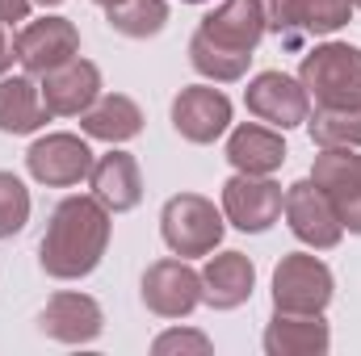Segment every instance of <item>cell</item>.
<instances>
[{
    "label": "cell",
    "mask_w": 361,
    "mask_h": 356,
    "mask_svg": "<svg viewBox=\"0 0 361 356\" xmlns=\"http://www.w3.org/2000/svg\"><path fill=\"white\" fill-rule=\"evenodd\" d=\"M231 126V101L227 92L214 89V84H189V89L177 92L173 101V130H177L185 143H214L223 139Z\"/></svg>",
    "instance_id": "cell-12"
},
{
    "label": "cell",
    "mask_w": 361,
    "mask_h": 356,
    "mask_svg": "<svg viewBox=\"0 0 361 356\" xmlns=\"http://www.w3.org/2000/svg\"><path fill=\"white\" fill-rule=\"evenodd\" d=\"M298 84L315 105L361 109V46L324 42L298 63Z\"/></svg>",
    "instance_id": "cell-2"
},
{
    "label": "cell",
    "mask_w": 361,
    "mask_h": 356,
    "mask_svg": "<svg viewBox=\"0 0 361 356\" xmlns=\"http://www.w3.org/2000/svg\"><path fill=\"white\" fill-rule=\"evenodd\" d=\"M139 293H143V306L152 314H160V319H185L202 302V272H193V268L185 265V256L180 260H156L143 272Z\"/></svg>",
    "instance_id": "cell-11"
},
{
    "label": "cell",
    "mask_w": 361,
    "mask_h": 356,
    "mask_svg": "<svg viewBox=\"0 0 361 356\" xmlns=\"http://www.w3.org/2000/svg\"><path fill=\"white\" fill-rule=\"evenodd\" d=\"M30 222V189L13 172H0V239H13Z\"/></svg>",
    "instance_id": "cell-26"
},
{
    "label": "cell",
    "mask_w": 361,
    "mask_h": 356,
    "mask_svg": "<svg viewBox=\"0 0 361 356\" xmlns=\"http://www.w3.org/2000/svg\"><path fill=\"white\" fill-rule=\"evenodd\" d=\"M281 205H286V193H281V184L269 180V177L235 172V177L223 184V214H227V222L240 227L244 235L269 231L273 222L281 218Z\"/></svg>",
    "instance_id": "cell-8"
},
{
    "label": "cell",
    "mask_w": 361,
    "mask_h": 356,
    "mask_svg": "<svg viewBox=\"0 0 361 356\" xmlns=\"http://www.w3.org/2000/svg\"><path fill=\"white\" fill-rule=\"evenodd\" d=\"M55 117L30 76H0V134H34Z\"/></svg>",
    "instance_id": "cell-20"
},
{
    "label": "cell",
    "mask_w": 361,
    "mask_h": 356,
    "mask_svg": "<svg viewBox=\"0 0 361 356\" xmlns=\"http://www.w3.org/2000/svg\"><path fill=\"white\" fill-rule=\"evenodd\" d=\"M281 210H286V222H290L294 239L307 243V248H315V252H328V248H336L345 239V227H341L332 201L324 197V189L311 177L294 180L286 189V205Z\"/></svg>",
    "instance_id": "cell-6"
},
{
    "label": "cell",
    "mask_w": 361,
    "mask_h": 356,
    "mask_svg": "<svg viewBox=\"0 0 361 356\" xmlns=\"http://www.w3.org/2000/svg\"><path fill=\"white\" fill-rule=\"evenodd\" d=\"M30 4L34 0H0V25H17L30 17Z\"/></svg>",
    "instance_id": "cell-29"
},
{
    "label": "cell",
    "mask_w": 361,
    "mask_h": 356,
    "mask_svg": "<svg viewBox=\"0 0 361 356\" xmlns=\"http://www.w3.org/2000/svg\"><path fill=\"white\" fill-rule=\"evenodd\" d=\"M257 289V268L244 252H219L202 268V302L210 310H235L252 298Z\"/></svg>",
    "instance_id": "cell-17"
},
{
    "label": "cell",
    "mask_w": 361,
    "mask_h": 356,
    "mask_svg": "<svg viewBox=\"0 0 361 356\" xmlns=\"http://www.w3.org/2000/svg\"><path fill=\"white\" fill-rule=\"evenodd\" d=\"M109 248V210L97 197H63L38 243V265L55 281H80Z\"/></svg>",
    "instance_id": "cell-1"
},
{
    "label": "cell",
    "mask_w": 361,
    "mask_h": 356,
    "mask_svg": "<svg viewBox=\"0 0 361 356\" xmlns=\"http://www.w3.org/2000/svg\"><path fill=\"white\" fill-rule=\"evenodd\" d=\"M13 46H17V63L30 76H47L80 55V30L68 17H38V21L21 25Z\"/></svg>",
    "instance_id": "cell-7"
},
{
    "label": "cell",
    "mask_w": 361,
    "mask_h": 356,
    "mask_svg": "<svg viewBox=\"0 0 361 356\" xmlns=\"http://www.w3.org/2000/svg\"><path fill=\"white\" fill-rule=\"evenodd\" d=\"M332 289V268L311 252H290L273 268V310H324Z\"/></svg>",
    "instance_id": "cell-4"
},
{
    "label": "cell",
    "mask_w": 361,
    "mask_h": 356,
    "mask_svg": "<svg viewBox=\"0 0 361 356\" xmlns=\"http://www.w3.org/2000/svg\"><path fill=\"white\" fill-rule=\"evenodd\" d=\"M244 105L257 122H269L273 130H294V126H307V113H311V96L307 89L286 76V72H261L257 80H248L244 89Z\"/></svg>",
    "instance_id": "cell-9"
},
{
    "label": "cell",
    "mask_w": 361,
    "mask_h": 356,
    "mask_svg": "<svg viewBox=\"0 0 361 356\" xmlns=\"http://www.w3.org/2000/svg\"><path fill=\"white\" fill-rule=\"evenodd\" d=\"M311 180L332 201L341 227L361 235V147H324V155H315Z\"/></svg>",
    "instance_id": "cell-5"
},
{
    "label": "cell",
    "mask_w": 361,
    "mask_h": 356,
    "mask_svg": "<svg viewBox=\"0 0 361 356\" xmlns=\"http://www.w3.org/2000/svg\"><path fill=\"white\" fill-rule=\"evenodd\" d=\"M92 164L97 160H92L89 143L80 134H47L25 151L30 177L38 184H47V189H72V184L89 180Z\"/></svg>",
    "instance_id": "cell-10"
},
{
    "label": "cell",
    "mask_w": 361,
    "mask_h": 356,
    "mask_svg": "<svg viewBox=\"0 0 361 356\" xmlns=\"http://www.w3.org/2000/svg\"><path fill=\"white\" fill-rule=\"evenodd\" d=\"M92 4H101V8H109V4H118V0H92Z\"/></svg>",
    "instance_id": "cell-31"
},
{
    "label": "cell",
    "mask_w": 361,
    "mask_h": 356,
    "mask_svg": "<svg viewBox=\"0 0 361 356\" xmlns=\"http://www.w3.org/2000/svg\"><path fill=\"white\" fill-rule=\"evenodd\" d=\"M34 4H47V8H51V4H63V0H34Z\"/></svg>",
    "instance_id": "cell-32"
},
{
    "label": "cell",
    "mask_w": 361,
    "mask_h": 356,
    "mask_svg": "<svg viewBox=\"0 0 361 356\" xmlns=\"http://www.w3.org/2000/svg\"><path fill=\"white\" fill-rule=\"evenodd\" d=\"M180 4H206V0H180Z\"/></svg>",
    "instance_id": "cell-33"
},
{
    "label": "cell",
    "mask_w": 361,
    "mask_h": 356,
    "mask_svg": "<svg viewBox=\"0 0 361 356\" xmlns=\"http://www.w3.org/2000/svg\"><path fill=\"white\" fill-rule=\"evenodd\" d=\"M38 89H42V101H47V109L55 117H80L92 101L101 96V72H97V63L76 55L63 68L47 72Z\"/></svg>",
    "instance_id": "cell-16"
},
{
    "label": "cell",
    "mask_w": 361,
    "mask_h": 356,
    "mask_svg": "<svg viewBox=\"0 0 361 356\" xmlns=\"http://www.w3.org/2000/svg\"><path fill=\"white\" fill-rule=\"evenodd\" d=\"M160 235L173 256H210L223 243V214L202 193H177L160 210Z\"/></svg>",
    "instance_id": "cell-3"
},
{
    "label": "cell",
    "mask_w": 361,
    "mask_h": 356,
    "mask_svg": "<svg viewBox=\"0 0 361 356\" xmlns=\"http://www.w3.org/2000/svg\"><path fill=\"white\" fill-rule=\"evenodd\" d=\"M210 348H214V344H210V336H202V331H164V336H156V344H152L156 356H173V352L206 356Z\"/></svg>",
    "instance_id": "cell-28"
},
{
    "label": "cell",
    "mask_w": 361,
    "mask_h": 356,
    "mask_svg": "<svg viewBox=\"0 0 361 356\" xmlns=\"http://www.w3.org/2000/svg\"><path fill=\"white\" fill-rule=\"evenodd\" d=\"M328 348H332V331L324 323V310H273L265 327L269 356H324Z\"/></svg>",
    "instance_id": "cell-14"
},
{
    "label": "cell",
    "mask_w": 361,
    "mask_h": 356,
    "mask_svg": "<svg viewBox=\"0 0 361 356\" xmlns=\"http://www.w3.org/2000/svg\"><path fill=\"white\" fill-rule=\"evenodd\" d=\"M197 34L206 42H214L219 51H231V55H248L252 59V51L265 38V17H261L257 0H223L214 13L202 17Z\"/></svg>",
    "instance_id": "cell-13"
},
{
    "label": "cell",
    "mask_w": 361,
    "mask_h": 356,
    "mask_svg": "<svg viewBox=\"0 0 361 356\" xmlns=\"http://www.w3.org/2000/svg\"><path fill=\"white\" fill-rule=\"evenodd\" d=\"M101 327H105V314L89 293H55L38 314V331L59 344H92Z\"/></svg>",
    "instance_id": "cell-15"
},
{
    "label": "cell",
    "mask_w": 361,
    "mask_h": 356,
    "mask_svg": "<svg viewBox=\"0 0 361 356\" xmlns=\"http://www.w3.org/2000/svg\"><path fill=\"white\" fill-rule=\"evenodd\" d=\"M13 59H17V46H13V38H8V30L0 25V76L13 68Z\"/></svg>",
    "instance_id": "cell-30"
},
{
    "label": "cell",
    "mask_w": 361,
    "mask_h": 356,
    "mask_svg": "<svg viewBox=\"0 0 361 356\" xmlns=\"http://www.w3.org/2000/svg\"><path fill=\"white\" fill-rule=\"evenodd\" d=\"M349 4H353V8H361V0H349Z\"/></svg>",
    "instance_id": "cell-34"
},
{
    "label": "cell",
    "mask_w": 361,
    "mask_h": 356,
    "mask_svg": "<svg viewBox=\"0 0 361 356\" xmlns=\"http://www.w3.org/2000/svg\"><path fill=\"white\" fill-rule=\"evenodd\" d=\"M298 30H302V38H324V34H336V30H345L349 25V13H353V4L349 0H298Z\"/></svg>",
    "instance_id": "cell-25"
},
{
    "label": "cell",
    "mask_w": 361,
    "mask_h": 356,
    "mask_svg": "<svg viewBox=\"0 0 361 356\" xmlns=\"http://www.w3.org/2000/svg\"><path fill=\"white\" fill-rule=\"evenodd\" d=\"M189 63L206 76V80H214V84H231V80H244L248 76V55H231V51H219L214 42H206L202 34H193L189 38Z\"/></svg>",
    "instance_id": "cell-24"
},
{
    "label": "cell",
    "mask_w": 361,
    "mask_h": 356,
    "mask_svg": "<svg viewBox=\"0 0 361 356\" xmlns=\"http://www.w3.org/2000/svg\"><path fill=\"white\" fill-rule=\"evenodd\" d=\"M105 21H109V30H118L126 38H152L164 30L169 4L164 0H118L105 8Z\"/></svg>",
    "instance_id": "cell-23"
},
{
    "label": "cell",
    "mask_w": 361,
    "mask_h": 356,
    "mask_svg": "<svg viewBox=\"0 0 361 356\" xmlns=\"http://www.w3.org/2000/svg\"><path fill=\"white\" fill-rule=\"evenodd\" d=\"M261 17H265V34H277L286 46H298L302 42V30H298V0H257Z\"/></svg>",
    "instance_id": "cell-27"
},
{
    "label": "cell",
    "mask_w": 361,
    "mask_h": 356,
    "mask_svg": "<svg viewBox=\"0 0 361 356\" xmlns=\"http://www.w3.org/2000/svg\"><path fill=\"white\" fill-rule=\"evenodd\" d=\"M80 130L101 143H126L143 130V109L126 92H101L80 113Z\"/></svg>",
    "instance_id": "cell-21"
},
{
    "label": "cell",
    "mask_w": 361,
    "mask_h": 356,
    "mask_svg": "<svg viewBox=\"0 0 361 356\" xmlns=\"http://www.w3.org/2000/svg\"><path fill=\"white\" fill-rule=\"evenodd\" d=\"M227 160L235 172H248V177H273L281 164H286V143L281 134L269 126H257V122H244L231 130L227 139Z\"/></svg>",
    "instance_id": "cell-19"
},
{
    "label": "cell",
    "mask_w": 361,
    "mask_h": 356,
    "mask_svg": "<svg viewBox=\"0 0 361 356\" xmlns=\"http://www.w3.org/2000/svg\"><path fill=\"white\" fill-rule=\"evenodd\" d=\"M92 197L109 210V214H126L143 201V172H139V160L130 151H109L92 164Z\"/></svg>",
    "instance_id": "cell-18"
},
{
    "label": "cell",
    "mask_w": 361,
    "mask_h": 356,
    "mask_svg": "<svg viewBox=\"0 0 361 356\" xmlns=\"http://www.w3.org/2000/svg\"><path fill=\"white\" fill-rule=\"evenodd\" d=\"M311 143L324 147H361V109H336V105H315L307 113Z\"/></svg>",
    "instance_id": "cell-22"
}]
</instances>
